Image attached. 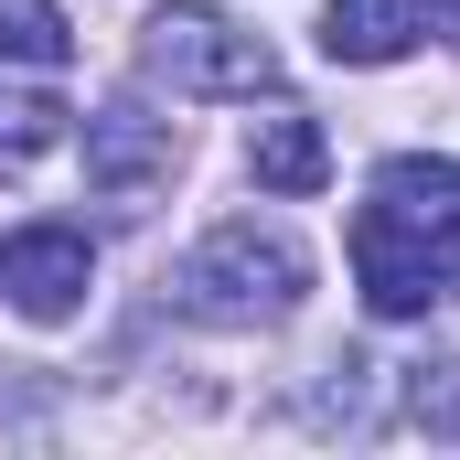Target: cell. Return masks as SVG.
<instances>
[{"label": "cell", "instance_id": "cell-1", "mask_svg": "<svg viewBox=\"0 0 460 460\" xmlns=\"http://www.w3.org/2000/svg\"><path fill=\"white\" fill-rule=\"evenodd\" d=\"M300 289H311V257H300L279 226H215L193 257H182V279H172V300H182L193 322H226V332L289 322Z\"/></svg>", "mask_w": 460, "mask_h": 460}, {"label": "cell", "instance_id": "cell-2", "mask_svg": "<svg viewBox=\"0 0 460 460\" xmlns=\"http://www.w3.org/2000/svg\"><path fill=\"white\" fill-rule=\"evenodd\" d=\"M139 65H150L172 97H268V86H279L268 32H246L226 11H204V0L150 11V22H139Z\"/></svg>", "mask_w": 460, "mask_h": 460}, {"label": "cell", "instance_id": "cell-3", "mask_svg": "<svg viewBox=\"0 0 460 460\" xmlns=\"http://www.w3.org/2000/svg\"><path fill=\"white\" fill-rule=\"evenodd\" d=\"M353 289H364V311L375 322H429V300L450 289V268H439V246L429 226L407 215V204H353Z\"/></svg>", "mask_w": 460, "mask_h": 460}, {"label": "cell", "instance_id": "cell-4", "mask_svg": "<svg viewBox=\"0 0 460 460\" xmlns=\"http://www.w3.org/2000/svg\"><path fill=\"white\" fill-rule=\"evenodd\" d=\"M172 172H182L172 118H150V108H97V118H86V182H97L108 204H128V215H139Z\"/></svg>", "mask_w": 460, "mask_h": 460}, {"label": "cell", "instance_id": "cell-5", "mask_svg": "<svg viewBox=\"0 0 460 460\" xmlns=\"http://www.w3.org/2000/svg\"><path fill=\"white\" fill-rule=\"evenodd\" d=\"M86 279H97L86 226H22L0 246V289L22 300V322H75L86 311Z\"/></svg>", "mask_w": 460, "mask_h": 460}, {"label": "cell", "instance_id": "cell-6", "mask_svg": "<svg viewBox=\"0 0 460 460\" xmlns=\"http://www.w3.org/2000/svg\"><path fill=\"white\" fill-rule=\"evenodd\" d=\"M246 172H257V193H322L332 182V139H322V118L311 108H268L257 128H246Z\"/></svg>", "mask_w": 460, "mask_h": 460}, {"label": "cell", "instance_id": "cell-7", "mask_svg": "<svg viewBox=\"0 0 460 460\" xmlns=\"http://www.w3.org/2000/svg\"><path fill=\"white\" fill-rule=\"evenodd\" d=\"M418 32H429V0H332L322 11L332 65H396V54H418Z\"/></svg>", "mask_w": 460, "mask_h": 460}, {"label": "cell", "instance_id": "cell-8", "mask_svg": "<svg viewBox=\"0 0 460 460\" xmlns=\"http://www.w3.org/2000/svg\"><path fill=\"white\" fill-rule=\"evenodd\" d=\"M375 193L385 204H407L429 246H439V268H450V300H460V161H385L375 172Z\"/></svg>", "mask_w": 460, "mask_h": 460}, {"label": "cell", "instance_id": "cell-9", "mask_svg": "<svg viewBox=\"0 0 460 460\" xmlns=\"http://www.w3.org/2000/svg\"><path fill=\"white\" fill-rule=\"evenodd\" d=\"M54 139H65V97L54 86H11V54H0V172L43 161Z\"/></svg>", "mask_w": 460, "mask_h": 460}, {"label": "cell", "instance_id": "cell-10", "mask_svg": "<svg viewBox=\"0 0 460 460\" xmlns=\"http://www.w3.org/2000/svg\"><path fill=\"white\" fill-rule=\"evenodd\" d=\"M0 54H11V65H32V75H65L75 32H65V11H54V0H0Z\"/></svg>", "mask_w": 460, "mask_h": 460}, {"label": "cell", "instance_id": "cell-11", "mask_svg": "<svg viewBox=\"0 0 460 460\" xmlns=\"http://www.w3.org/2000/svg\"><path fill=\"white\" fill-rule=\"evenodd\" d=\"M439 32H450V43H460V0H450V11H439Z\"/></svg>", "mask_w": 460, "mask_h": 460}]
</instances>
